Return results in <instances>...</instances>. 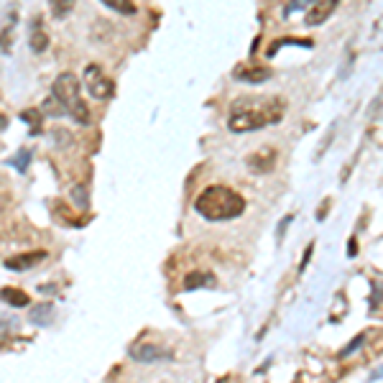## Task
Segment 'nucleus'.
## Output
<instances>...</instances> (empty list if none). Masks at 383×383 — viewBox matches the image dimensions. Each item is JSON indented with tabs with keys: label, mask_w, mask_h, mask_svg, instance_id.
Returning a JSON list of instances; mask_svg holds the SVG:
<instances>
[{
	"label": "nucleus",
	"mask_w": 383,
	"mask_h": 383,
	"mask_svg": "<svg viewBox=\"0 0 383 383\" xmlns=\"http://www.w3.org/2000/svg\"><path fill=\"white\" fill-rule=\"evenodd\" d=\"M194 210L210 222H225L235 220V217H241L246 213V199L230 187L213 184L194 199Z\"/></svg>",
	"instance_id": "f257e3e1"
},
{
	"label": "nucleus",
	"mask_w": 383,
	"mask_h": 383,
	"mask_svg": "<svg viewBox=\"0 0 383 383\" xmlns=\"http://www.w3.org/2000/svg\"><path fill=\"white\" fill-rule=\"evenodd\" d=\"M51 95L57 98L62 110H67V115H72L77 123H82V126L90 123V110H87V105L82 102V95H79L77 74L62 72V74L54 79V85H51Z\"/></svg>",
	"instance_id": "f03ea898"
},
{
	"label": "nucleus",
	"mask_w": 383,
	"mask_h": 383,
	"mask_svg": "<svg viewBox=\"0 0 383 383\" xmlns=\"http://www.w3.org/2000/svg\"><path fill=\"white\" fill-rule=\"evenodd\" d=\"M281 121V115L266 113V110H233L227 128L233 133H250V130H261V128L271 126V123Z\"/></svg>",
	"instance_id": "7ed1b4c3"
},
{
	"label": "nucleus",
	"mask_w": 383,
	"mask_h": 383,
	"mask_svg": "<svg viewBox=\"0 0 383 383\" xmlns=\"http://www.w3.org/2000/svg\"><path fill=\"white\" fill-rule=\"evenodd\" d=\"M82 79H85L87 93L93 95V98H98V100H110L115 95L113 79H110L105 74V72H102V67H100V64H87Z\"/></svg>",
	"instance_id": "20e7f679"
},
{
	"label": "nucleus",
	"mask_w": 383,
	"mask_h": 383,
	"mask_svg": "<svg viewBox=\"0 0 383 383\" xmlns=\"http://www.w3.org/2000/svg\"><path fill=\"white\" fill-rule=\"evenodd\" d=\"M130 358H133L135 363H146V365H151V363L174 361V353L161 348V345H154V342H138V345L130 348Z\"/></svg>",
	"instance_id": "39448f33"
},
{
	"label": "nucleus",
	"mask_w": 383,
	"mask_h": 383,
	"mask_svg": "<svg viewBox=\"0 0 383 383\" xmlns=\"http://www.w3.org/2000/svg\"><path fill=\"white\" fill-rule=\"evenodd\" d=\"M337 3H340V0H317V3L307 11L304 23H307V26H319V23H325L327 18L335 13Z\"/></svg>",
	"instance_id": "423d86ee"
},
{
	"label": "nucleus",
	"mask_w": 383,
	"mask_h": 383,
	"mask_svg": "<svg viewBox=\"0 0 383 383\" xmlns=\"http://www.w3.org/2000/svg\"><path fill=\"white\" fill-rule=\"evenodd\" d=\"M43 258H46V250H31V253H21V255H13V258H6V269L11 271H29L34 269V266H39V263H43Z\"/></svg>",
	"instance_id": "0eeeda50"
},
{
	"label": "nucleus",
	"mask_w": 383,
	"mask_h": 383,
	"mask_svg": "<svg viewBox=\"0 0 383 383\" xmlns=\"http://www.w3.org/2000/svg\"><path fill=\"white\" fill-rule=\"evenodd\" d=\"M248 166L255 174H266L276 166V149H258L248 156Z\"/></svg>",
	"instance_id": "6e6552de"
},
{
	"label": "nucleus",
	"mask_w": 383,
	"mask_h": 383,
	"mask_svg": "<svg viewBox=\"0 0 383 383\" xmlns=\"http://www.w3.org/2000/svg\"><path fill=\"white\" fill-rule=\"evenodd\" d=\"M217 286V278H215L213 271H194L184 278L182 289L184 291H194V289H215Z\"/></svg>",
	"instance_id": "1a4fd4ad"
},
{
	"label": "nucleus",
	"mask_w": 383,
	"mask_h": 383,
	"mask_svg": "<svg viewBox=\"0 0 383 383\" xmlns=\"http://www.w3.org/2000/svg\"><path fill=\"white\" fill-rule=\"evenodd\" d=\"M54 314H57V309H54V304H51V302H41V304L31 307L29 319H31V322H34V325L46 327V325H51V319H54Z\"/></svg>",
	"instance_id": "9d476101"
},
{
	"label": "nucleus",
	"mask_w": 383,
	"mask_h": 383,
	"mask_svg": "<svg viewBox=\"0 0 383 383\" xmlns=\"http://www.w3.org/2000/svg\"><path fill=\"white\" fill-rule=\"evenodd\" d=\"M0 299H3L6 304L15 307V309H21V307H29L31 304L29 294H26V291H21V289H15V286H3V289H0Z\"/></svg>",
	"instance_id": "9b49d317"
},
{
	"label": "nucleus",
	"mask_w": 383,
	"mask_h": 383,
	"mask_svg": "<svg viewBox=\"0 0 383 383\" xmlns=\"http://www.w3.org/2000/svg\"><path fill=\"white\" fill-rule=\"evenodd\" d=\"M29 46H31V51H34V54H43V51L49 49V34L43 31V26H39V21H36L34 29H31Z\"/></svg>",
	"instance_id": "f8f14e48"
},
{
	"label": "nucleus",
	"mask_w": 383,
	"mask_h": 383,
	"mask_svg": "<svg viewBox=\"0 0 383 383\" xmlns=\"http://www.w3.org/2000/svg\"><path fill=\"white\" fill-rule=\"evenodd\" d=\"M235 79H241V82H250V85H261L266 79H271V72L263 69V67H250V69H241L235 74Z\"/></svg>",
	"instance_id": "ddd939ff"
},
{
	"label": "nucleus",
	"mask_w": 383,
	"mask_h": 383,
	"mask_svg": "<svg viewBox=\"0 0 383 383\" xmlns=\"http://www.w3.org/2000/svg\"><path fill=\"white\" fill-rule=\"evenodd\" d=\"M100 3L107 6L110 11H115V13H123V15H135V13H138L133 0H100Z\"/></svg>",
	"instance_id": "4468645a"
},
{
	"label": "nucleus",
	"mask_w": 383,
	"mask_h": 383,
	"mask_svg": "<svg viewBox=\"0 0 383 383\" xmlns=\"http://www.w3.org/2000/svg\"><path fill=\"white\" fill-rule=\"evenodd\" d=\"M21 121L29 123V126H31V130H29L31 135H39V133H41V123H43L41 110H23V113H21Z\"/></svg>",
	"instance_id": "2eb2a0df"
},
{
	"label": "nucleus",
	"mask_w": 383,
	"mask_h": 383,
	"mask_svg": "<svg viewBox=\"0 0 383 383\" xmlns=\"http://www.w3.org/2000/svg\"><path fill=\"white\" fill-rule=\"evenodd\" d=\"M49 8L54 18H67L72 13V8H74V0H49Z\"/></svg>",
	"instance_id": "dca6fc26"
},
{
	"label": "nucleus",
	"mask_w": 383,
	"mask_h": 383,
	"mask_svg": "<svg viewBox=\"0 0 383 383\" xmlns=\"http://www.w3.org/2000/svg\"><path fill=\"white\" fill-rule=\"evenodd\" d=\"M11 166H13V169H18L23 174V171L29 169V163H31V149H21L18 151V154H15L13 159H11Z\"/></svg>",
	"instance_id": "f3484780"
},
{
	"label": "nucleus",
	"mask_w": 383,
	"mask_h": 383,
	"mask_svg": "<svg viewBox=\"0 0 383 383\" xmlns=\"http://www.w3.org/2000/svg\"><path fill=\"white\" fill-rule=\"evenodd\" d=\"M314 3H317V0H289V3H286V8H284V15L294 13V11H309Z\"/></svg>",
	"instance_id": "a211bd4d"
},
{
	"label": "nucleus",
	"mask_w": 383,
	"mask_h": 383,
	"mask_svg": "<svg viewBox=\"0 0 383 383\" xmlns=\"http://www.w3.org/2000/svg\"><path fill=\"white\" fill-rule=\"evenodd\" d=\"M365 337H368V335H358V337H355V340L350 342L348 348H342L340 358H348V355H353L355 350H358V348H361V345H363V342H365Z\"/></svg>",
	"instance_id": "6ab92c4d"
},
{
	"label": "nucleus",
	"mask_w": 383,
	"mask_h": 383,
	"mask_svg": "<svg viewBox=\"0 0 383 383\" xmlns=\"http://www.w3.org/2000/svg\"><path fill=\"white\" fill-rule=\"evenodd\" d=\"M15 327V317H8V314H0V337H6L8 330Z\"/></svg>",
	"instance_id": "aec40b11"
},
{
	"label": "nucleus",
	"mask_w": 383,
	"mask_h": 383,
	"mask_svg": "<svg viewBox=\"0 0 383 383\" xmlns=\"http://www.w3.org/2000/svg\"><path fill=\"white\" fill-rule=\"evenodd\" d=\"M41 110H43V113L54 115V118H57V115H62V110H59V107H57V98H54V95H51V98L46 100V102H43Z\"/></svg>",
	"instance_id": "412c9836"
},
{
	"label": "nucleus",
	"mask_w": 383,
	"mask_h": 383,
	"mask_svg": "<svg viewBox=\"0 0 383 383\" xmlns=\"http://www.w3.org/2000/svg\"><path fill=\"white\" fill-rule=\"evenodd\" d=\"M289 225H291V215H286L284 220L278 222V227H276V241H278V243L284 241V230H286V227H289Z\"/></svg>",
	"instance_id": "4be33fe9"
},
{
	"label": "nucleus",
	"mask_w": 383,
	"mask_h": 383,
	"mask_svg": "<svg viewBox=\"0 0 383 383\" xmlns=\"http://www.w3.org/2000/svg\"><path fill=\"white\" fill-rule=\"evenodd\" d=\"M74 202H77L79 207H87V194H85V189H74Z\"/></svg>",
	"instance_id": "5701e85b"
},
{
	"label": "nucleus",
	"mask_w": 383,
	"mask_h": 383,
	"mask_svg": "<svg viewBox=\"0 0 383 383\" xmlns=\"http://www.w3.org/2000/svg\"><path fill=\"white\" fill-rule=\"evenodd\" d=\"M6 128H8V118L3 113H0V130H6Z\"/></svg>",
	"instance_id": "b1692460"
}]
</instances>
